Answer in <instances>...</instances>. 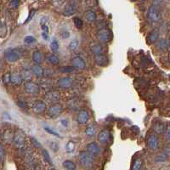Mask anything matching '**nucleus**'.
Returning a JSON list of instances; mask_svg holds the SVG:
<instances>
[{
	"instance_id": "f257e3e1",
	"label": "nucleus",
	"mask_w": 170,
	"mask_h": 170,
	"mask_svg": "<svg viewBox=\"0 0 170 170\" xmlns=\"http://www.w3.org/2000/svg\"><path fill=\"white\" fill-rule=\"evenodd\" d=\"M79 162L86 169H90L94 165V156L86 151H81L79 154Z\"/></svg>"
},
{
	"instance_id": "f03ea898",
	"label": "nucleus",
	"mask_w": 170,
	"mask_h": 170,
	"mask_svg": "<svg viewBox=\"0 0 170 170\" xmlns=\"http://www.w3.org/2000/svg\"><path fill=\"white\" fill-rule=\"evenodd\" d=\"M13 142L17 149H22L26 142V134L22 129H17L14 134Z\"/></svg>"
},
{
	"instance_id": "7ed1b4c3",
	"label": "nucleus",
	"mask_w": 170,
	"mask_h": 170,
	"mask_svg": "<svg viewBox=\"0 0 170 170\" xmlns=\"http://www.w3.org/2000/svg\"><path fill=\"white\" fill-rule=\"evenodd\" d=\"M63 112V105L60 103H55L51 105L48 109V116L51 118H57Z\"/></svg>"
},
{
	"instance_id": "20e7f679",
	"label": "nucleus",
	"mask_w": 170,
	"mask_h": 170,
	"mask_svg": "<svg viewBox=\"0 0 170 170\" xmlns=\"http://www.w3.org/2000/svg\"><path fill=\"white\" fill-rule=\"evenodd\" d=\"M147 18L152 22H157L161 19V12L159 8L156 5H151L147 12Z\"/></svg>"
},
{
	"instance_id": "39448f33",
	"label": "nucleus",
	"mask_w": 170,
	"mask_h": 170,
	"mask_svg": "<svg viewBox=\"0 0 170 170\" xmlns=\"http://www.w3.org/2000/svg\"><path fill=\"white\" fill-rule=\"evenodd\" d=\"M24 89L27 94L29 95H37L40 93V86L32 81H27L24 84Z\"/></svg>"
},
{
	"instance_id": "423d86ee",
	"label": "nucleus",
	"mask_w": 170,
	"mask_h": 170,
	"mask_svg": "<svg viewBox=\"0 0 170 170\" xmlns=\"http://www.w3.org/2000/svg\"><path fill=\"white\" fill-rule=\"evenodd\" d=\"M97 38L103 44H107L109 42H111L112 39V31L107 28L100 30L97 33Z\"/></svg>"
},
{
	"instance_id": "0eeeda50",
	"label": "nucleus",
	"mask_w": 170,
	"mask_h": 170,
	"mask_svg": "<svg viewBox=\"0 0 170 170\" xmlns=\"http://www.w3.org/2000/svg\"><path fill=\"white\" fill-rule=\"evenodd\" d=\"M32 109L34 113H36V114H43L47 110V105L42 100H36L32 103Z\"/></svg>"
},
{
	"instance_id": "6e6552de",
	"label": "nucleus",
	"mask_w": 170,
	"mask_h": 170,
	"mask_svg": "<svg viewBox=\"0 0 170 170\" xmlns=\"http://www.w3.org/2000/svg\"><path fill=\"white\" fill-rule=\"evenodd\" d=\"M4 58L6 59L7 61L13 63V62H16L17 61H19L20 54L16 49L10 48V49H6L4 52Z\"/></svg>"
},
{
	"instance_id": "1a4fd4ad",
	"label": "nucleus",
	"mask_w": 170,
	"mask_h": 170,
	"mask_svg": "<svg viewBox=\"0 0 170 170\" xmlns=\"http://www.w3.org/2000/svg\"><path fill=\"white\" fill-rule=\"evenodd\" d=\"M146 145L150 149L154 150V151L158 149V147H159V139H158L157 135H156V134L149 135V137L147 138V140H146Z\"/></svg>"
},
{
	"instance_id": "9d476101",
	"label": "nucleus",
	"mask_w": 170,
	"mask_h": 170,
	"mask_svg": "<svg viewBox=\"0 0 170 170\" xmlns=\"http://www.w3.org/2000/svg\"><path fill=\"white\" fill-rule=\"evenodd\" d=\"M57 85L59 88L66 89V88L72 87L73 80L70 77H63V78H59V80L57 81Z\"/></svg>"
},
{
	"instance_id": "9b49d317",
	"label": "nucleus",
	"mask_w": 170,
	"mask_h": 170,
	"mask_svg": "<svg viewBox=\"0 0 170 170\" xmlns=\"http://www.w3.org/2000/svg\"><path fill=\"white\" fill-rule=\"evenodd\" d=\"M110 139H111V132L108 129H102L98 134V140L100 144L103 145L107 144L110 141Z\"/></svg>"
},
{
	"instance_id": "f8f14e48",
	"label": "nucleus",
	"mask_w": 170,
	"mask_h": 170,
	"mask_svg": "<svg viewBox=\"0 0 170 170\" xmlns=\"http://www.w3.org/2000/svg\"><path fill=\"white\" fill-rule=\"evenodd\" d=\"M89 120V114L86 110H80L77 116V122L80 125H84Z\"/></svg>"
},
{
	"instance_id": "ddd939ff",
	"label": "nucleus",
	"mask_w": 170,
	"mask_h": 170,
	"mask_svg": "<svg viewBox=\"0 0 170 170\" xmlns=\"http://www.w3.org/2000/svg\"><path fill=\"white\" fill-rule=\"evenodd\" d=\"M95 62L99 66H107L110 63V61L107 55L102 54L95 55Z\"/></svg>"
},
{
	"instance_id": "4468645a",
	"label": "nucleus",
	"mask_w": 170,
	"mask_h": 170,
	"mask_svg": "<svg viewBox=\"0 0 170 170\" xmlns=\"http://www.w3.org/2000/svg\"><path fill=\"white\" fill-rule=\"evenodd\" d=\"M45 99L47 100V101L50 102L52 104H55L61 100V95L57 91H49L45 95Z\"/></svg>"
},
{
	"instance_id": "2eb2a0df",
	"label": "nucleus",
	"mask_w": 170,
	"mask_h": 170,
	"mask_svg": "<svg viewBox=\"0 0 170 170\" xmlns=\"http://www.w3.org/2000/svg\"><path fill=\"white\" fill-rule=\"evenodd\" d=\"M71 66L75 67L76 69H85L86 68V62L80 56H76L71 60Z\"/></svg>"
},
{
	"instance_id": "dca6fc26",
	"label": "nucleus",
	"mask_w": 170,
	"mask_h": 170,
	"mask_svg": "<svg viewBox=\"0 0 170 170\" xmlns=\"http://www.w3.org/2000/svg\"><path fill=\"white\" fill-rule=\"evenodd\" d=\"M86 149L88 153H90L92 156H98L100 152V146L97 143L91 142L87 145L86 146Z\"/></svg>"
},
{
	"instance_id": "f3484780",
	"label": "nucleus",
	"mask_w": 170,
	"mask_h": 170,
	"mask_svg": "<svg viewBox=\"0 0 170 170\" xmlns=\"http://www.w3.org/2000/svg\"><path fill=\"white\" fill-rule=\"evenodd\" d=\"M77 7H78V5L67 3L64 7L63 15H65V16H71V15H73L76 13V11H77Z\"/></svg>"
},
{
	"instance_id": "a211bd4d",
	"label": "nucleus",
	"mask_w": 170,
	"mask_h": 170,
	"mask_svg": "<svg viewBox=\"0 0 170 170\" xmlns=\"http://www.w3.org/2000/svg\"><path fill=\"white\" fill-rule=\"evenodd\" d=\"M22 82H23V78L21 77L20 73L14 72V73L10 75V83L12 84L15 85V86H19V85L22 83Z\"/></svg>"
},
{
	"instance_id": "6ab92c4d",
	"label": "nucleus",
	"mask_w": 170,
	"mask_h": 170,
	"mask_svg": "<svg viewBox=\"0 0 170 170\" xmlns=\"http://www.w3.org/2000/svg\"><path fill=\"white\" fill-rule=\"evenodd\" d=\"M148 42L149 44H155L156 41L159 39V30L158 29H153L148 35Z\"/></svg>"
},
{
	"instance_id": "aec40b11",
	"label": "nucleus",
	"mask_w": 170,
	"mask_h": 170,
	"mask_svg": "<svg viewBox=\"0 0 170 170\" xmlns=\"http://www.w3.org/2000/svg\"><path fill=\"white\" fill-rule=\"evenodd\" d=\"M45 61L47 62L48 64L54 65V66H57V65L60 64V59L58 57L57 55H55L54 54H48L45 56Z\"/></svg>"
},
{
	"instance_id": "412c9836",
	"label": "nucleus",
	"mask_w": 170,
	"mask_h": 170,
	"mask_svg": "<svg viewBox=\"0 0 170 170\" xmlns=\"http://www.w3.org/2000/svg\"><path fill=\"white\" fill-rule=\"evenodd\" d=\"M96 132H97V127L94 123L87 126V128L85 129V134H86V135L88 136V138H92V137L95 136Z\"/></svg>"
},
{
	"instance_id": "4be33fe9",
	"label": "nucleus",
	"mask_w": 170,
	"mask_h": 170,
	"mask_svg": "<svg viewBox=\"0 0 170 170\" xmlns=\"http://www.w3.org/2000/svg\"><path fill=\"white\" fill-rule=\"evenodd\" d=\"M153 129L157 134H164V131H165V125L161 121L158 120L153 124Z\"/></svg>"
},
{
	"instance_id": "5701e85b",
	"label": "nucleus",
	"mask_w": 170,
	"mask_h": 170,
	"mask_svg": "<svg viewBox=\"0 0 170 170\" xmlns=\"http://www.w3.org/2000/svg\"><path fill=\"white\" fill-rule=\"evenodd\" d=\"M31 71L32 72V74L35 75L37 78H41V77L44 76V69H43V67H42L41 66H39V65L35 64L34 66H32V68H31Z\"/></svg>"
},
{
	"instance_id": "b1692460",
	"label": "nucleus",
	"mask_w": 170,
	"mask_h": 170,
	"mask_svg": "<svg viewBox=\"0 0 170 170\" xmlns=\"http://www.w3.org/2000/svg\"><path fill=\"white\" fill-rule=\"evenodd\" d=\"M156 47L158 48V49L161 51H166L168 48V42L166 38H159L158 40L156 41Z\"/></svg>"
},
{
	"instance_id": "393cba45",
	"label": "nucleus",
	"mask_w": 170,
	"mask_h": 170,
	"mask_svg": "<svg viewBox=\"0 0 170 170\" xmlns=\"http://www.w3.org/2000/svg\"><path fill=\"white\" fill-rule=\"evenodd\" d=\"M90 50L92 51L93 54H95V55H97V54H104L105 49L101 44H94L90 47Z\"/></svg>"
},
{
	"instance_id": "a878e982",
	"label": "nucleus",
	"mask_w": 170,
	"mask_h": 170,
	"mask_svg": "<svg viewBox=\"0 0 170 170\" xmlns=\"http://www.w3.org/2000/svg\"><path fill=\"white\" fill-rule=\"evenodd\" d=\"M43 54L40 51H34L33 54H32V61L35 64L40 65L43 62Z\"/></svg>"
},
{
	"instance_id": "bb28decb",
	"label": "nucleus",
	"mask_w": 170,
	"mask_h": 170,
	"mask_svg": "<svg viewBox=\"0 0 170 170\" xmlns=\"http://www.w3.org/2000/svg\"><path fill=\"white\" fill-rule=\"evenodd\" d=\"M84 18L88 22H93L96 20V14L92 10H88L84 13Z\"/></svg>"
},
{
	"instance_id": "cd10ccee",
	"label": "nucleus",
	"mask_w": 170,
	"mask_h": 170,
	"mask_svg": "<svg viewBox=\"0 0 170 170\" xmlns=\"http://www.w3.org/2000/svg\"><path fill=\"white\" fill-rule=\"evenodd\" d=\"M62 165L66 170H76L77 166L75 164L74 162H72L71 160H66L63 162Z\"/></svg>"
},
{
	"instance_id": "c85d7f7f",
	"label": "nucleus",
	"mask_w": 170,
	"mask_h": 170,
	"mask_svg": "<svg viewBox=\"0 0 170 170\" xmlns=\"http://www.w3.org/2000/svg\"><path fill=\"white\" fill-rule=\"evenodd\" d=\"M76 68L73 67L72 66H64L59 68V71L61 73H72L75 71Z\"/></svg>"
},
{
	"instance_id": "c756f323",
	"label": "nucleus",
	"mask_w": 170,
	"mask_h": 170,
	"mask_svg": "<svg viewBox=\"0 0 170 170\" xmlns=\"http://www.w3.org/2000/svg\"><path fill=\"white\" fill-rule=\"evenodd\" d=\"M21 77L23 78V80H27V81H31L32 79V71H29L27 69H24L21 71Z\"/></svg>"
},
{
	"instance_id": "7c9ffc66",
	"label": "nucleus",
	"mask_w": 170,
	"mask_h": 170,
	"mask_svg": "<svg viewBox=\"0 0 170 170\" xmlns=\"http://www.w3.org/2000/svg\"><path fill=\"white\" fill-rule=\"evenodd\" d=\"M78 44H79V41L77 38H74L70 42V44H68V49L70 50H75L78 47Z\"/></svg>"
},
{
	"instance_id": "2f4dec72",
	"label": "nucleus",
	"mask_w": 170,
	"mask_h": 170,
	"mask_svg": "<svg viewBox=\"0 0 170 170\" xmlns=\"http://www.w3.org/2000/svg\"><path fill=\"white\" fill-rule=\"evenodd\" d=\"M75 150V143L73 141H68L67 144L66 145V151L67 153H71L74 151Z\"/></svg>"
},
{
	"instance_id": "473e14b6",
	"label": "nucleus",
	"mask_w": 170,
	"mask_h": 170,
	"mask_svg": "<svg viewBox=\"0 0 170 170\" xmlns=\"http://www.w3.org/2000/svg\"><path fill=\"white\" fill-rule=\"evenodd\" d=\"M59 42L56 39H53L50 43V49L53 52H56L59 49Z\"/></svg>"
},
{
	"instance_id": "72a5a7b5",
	"label": "nucleus",
	"mask_w": 170,
	"mask_h": 170,
	"mask_svg": "<svg viewBox=\"0 0 170 170\" xmlns=\"http://www.w3.org/2000/svg\"><path fill=\"white\" fill-rule=\"evenodd\" d=\"M141 167H142V161L141 159H137L133 164L132 170H140Z\"/></svg>"
},
{
	"instance_id": "f704fd0d",
	"label": "nucleus",
	"mask_w": 170,
	"mask_h": 170,
	"mask_svg": "<svg viewBox=\"0 0 170 170\" xmlns=\"http://www.w3.org/2000/svg\"><path fill=\"white\" fill-rule=\"evenodd\" d=\"M42 153H43V156H44V160H45L47 163H49V164H52V160H51V157H50V156H49V152H48L47 150L43 149V151H42Z\"/></svg>"
},
{
	"instance_id": "c9c22d12",
	"label": "nucleus",
	"mask_w": 170,
	"mask_h": 170,
	"mask_svg": "<svg viewBox=\"0 0 170 170\" xmlns=\"http://www.w3.org/2000/svg\"><path fill=\"white\" fill-rule=\"evenodd\" d=\"M168 157V153L167 152V151H164V152H163L161 155H159L156 157V162H163V161L167 160Z\"/></svg>"
},
{
	"instance_id": "e433bc0d",
	"label": "nucleus",
	"mask_w": 170,
	"mask_h": 170,
	"mask_svg": "<svg viewBox=\"0 0 170 170\" xmlns=\"http://www.w3.org/2000/svg\"><path fill=\"white\" fill-rule=\"evenodd\" d=\"M44 130H45V131H46L47 133H49V134H52V135L56 136V137H59V138H61V135H60V134H59L58 132H56V131H54V129H52L51 128H49V127H44Z\"/></svg>"
},
{
	"instance_id": "4c0bfd02",
	"label": "nucleus",
	"mask_w": 170,
	"mask_h": 170,
	"mask_svg": "<svg viewBox=\"0 0 170 170\" xmlns=\"http://www.w3.org/2000/svg\"><path fill=\"white\" fill-rule=\"evenodd\" d=\"M5 159V150L3 144L0 143V162H3Z\"/></svg>"
},
{
	"instance_id": "58836bf2",
	"label": "nucleus",
	"mask_w": 170,
	"mask_h": 170,
	"mask_svg": "<svg viewBox=\"0 0 170 170\" xmlns=\"http://www.w3.org/2000/svg\"><path fill=\"white\" fill-rule=\"evenodd\" d=\"M73 21H74L75 26L78 28H81L83 27V20H82L81 18H79V17H75L74 19H73Z\"/></svg>"
},
{
	"instance_id": "ea45409f",
	"label": "nucleus",
	"mask_w": 170,
	"mask_h": 170,
	"mask_svg": "<svg viewBox=\"0 0 170 170\" xmlns=\"http://www.w3.org/2000/svg\"><path fill=\"white\" fill-rule=\"evenodd\" d=\"M24 42L27 44H33V43L36 42V38L33 36H27V37H25V39H24Z\"/></svg>"
},
{
	"instance_id": "a19ab883",
	"label": "nucleus",
	"mask_w": 170,
	"mask_h": 170,
	"mask_svg": "<svg viewBox=\"0 0 170 170\" xmlns=\"http://www.w3.org/2000/svg\"><path fill=\"white\" fill-rule=\"evenodd\" d=\"M31 142H32V146H33L35 148H41V147H42V145L38 142V140H37V139L33 138V137L31 138Z\"/></svg>"
},
{
	"instance_id": "79ce46f5",
	"label": "nucleus",
	"mask_w": 170,
	"mask_h": 170,
	"mask_svg": "<svg viewBox=\"0 0 170 170\" xmlns=\"http://www.w3.org/2000/svg\"><path fill=\"white\" fill-rule=\"evenodd\" d=\"M164 134H165V138L168 140H170V123L165 127V131H164Z\"/></svg>"
},
{
	"instance_id": "37998d69",
	"label": "nucleus",
	"mask_w": 170,
	"mask_h": 170,
	"mask_svg": "<svg viewBox=\"0 0 170 170\" xmlns=\"http://www.w3.org/2000/svg\"><path fill=\"white\" fill-rule=\"evenodd\" d=\"M17 105L20 108H27L28 105H27V103L26 101H24L22 100H19L18 101H17Z\"/></svg>"
},
{
	"instance_id": "c03bdc74",
	"label": "nucleus",
	"mask_w": 170,
	"mask_h": 170,
	"mask_svg": "<svg viewBox=\"0 0 170 170\" xmlns=\"http://www.w3.org/2000/svg\"><path fill=\"white\" fill-rule=\"evenodd\" d=\"M10 73H6V74H4L3 78V83H5V84H9L10 83Z\"/></svg>"
},
{
	"instance_id": "a18cd8bd",
	"label": "nucleus",
	"mask_w": 170,
	"mask_h": 170,
	"mask_svg": "<svg viewBox=\"0 0 170 170\" xmlns=\"http://www.w3.org/2000/svg\"><path fill=\"white\" fill-rule=\"evenodd\" d=\"M61 36L63 37L64 39H67V38H69V37H70V32H69L67 30L61 31Z\"/></svg>"
},
{
	"instance_id": "49530a36",
	"label": "nucleus",
	"mask_w": 170,
	"mask_h": 170,
	"mask_svg": "<svg viewBox=\"0 0 170 170\" xmlns=\"http://www.w3.org/2000/svg\"><path fill=\"white\" fill-rule=\"evenodd\" d=\"M35 13H36V10H31L30 14H29V16H28V18H27V20H26V21H25V24L27 23V22H29V21H30V20L32 19V17L34 16Z\"/></svg>"
},
{
	"instance_id": "de8ad7c7",
	"label": "nucleus",
	"mask_w": 170,
	"mask_h": 170,
	"mask_svg": "<svg viewBox=\"0 0 170 170\" xmlns=\"http://www.w3.org/2000/svg\"><path fill=\"white\" fill-rule=\"evenodd\" d=\"M50 148L54 151H57L58 150H59V144L57 142H52L50 144Z\"/></svg>"
},
{
	"instance_id": "09e8293b",
	"label": "nucleus",
	"mask_w": 170,
	"mask_h": 170,
	"mask_svg": "<svg viewBox=\"0 0 170 170\" xmlns=\"http://www.w3.org/2000/svg\"><path fill=\"white\" fill-rule=\"evenodd\" d=\"M19 5V0H12L10 3V6L12 8H17Z\"/></svg>"
},
{
	"instance_id": "8fccbe9b",
	"label": "nucleus",
	"mask_w": 170,
	"mask_h": 170,
	"mask_svg": "<svg viewBox=\"0 0 170 170\" xmlns=\"http://www.w3.org/2000/svg\"><path fill=\"white\" fill-rule=\"evenodd\" d=\"M61 125H63V127H65V128H67L68 127V120H66V119L61 120Z\"/></svg>"
},
{
	"instance_id": "3c124183",
	"label": "nucleus",
	"mask_w": 170,
	"mask_h": 170,
	"mask_svg": "<svg viewBox=\"0 0 170 170\" xmlns=\"http://www.w3.org/2000/svg\"><path fill=\"white\" fill-rule=\"evenodd\" d=\"M42 37H43V38H44L45 41H48L49 40V33H47V32H42Z\"/></svg>"
},
{
	"instance_id": "603ef678",
	"label": "nucleus",
	"mask_w": 170,
	"mask_h": 170,
	"mask_svg": "<svg viewBox=\"0 0 170 170\" xmlns=\"http://www.w3.org/2000/svg\"><path fill=\"white\" fill-rule=\"evenodd\" d=\"M67 3H71V4H75V5H78V0H67Z\"/></svg>"
},
{
	"instance_id": "864d4df0",
	"label": "nucleus",
	"mask_w": 170,
	"mask_h": 170,
	"mask_svg": "<svg viewBox=\"0 0 170 170\" xmlns=\"http://www.w3.org/2000/svg\"><path fill=\"white\" fill-rule=\"evenodd\" d=\"M65 0H56V3H59V4H61L62 3H64Z\"/></svg>"
},
{
	"instance_id": "5fc2aeb1",
	"label": "nucleus",
	"mask_w": 170,
	"mask_h": 170,
	"mask_svg": "<svg viewBox=\"0 0 170 170\" xmlns=\"http://www.w3.org/2000/svg\"><path fill=\"white\" fill-rule=\"evenodd\" d=\"M34 170H42V168H41L39 166H37L35 168H34Z\"/></svg>"
},
{
	"instance_id": "6e6d98bb",
	"label": "nucleus",
	"mask_w": 170,
	"mask_h": 170,
	"mask_svg": "<svg viewBox=\"0 0 170 170\" xmlns=\"http://www.w3.org/2000/svg\"><path fill=\"white\" fill-rule=\"evenodd\" d=\"M130 1H132V2H135V1H137V0H130Z\"/></svg>"
},
{
	"instance_id": "4d7b16f0",
	"label": "nucleus",
	"mask_w": 170,
	"mask_h": 170,
	"mask_svg": "<svg viewBox=\"0 0 170 170\" xmlns=\"http://www.w3.org/2000/svg\"><path fill=\"white\" fill-rule=\"evenodd\" d=\"M50 170H55V169H54V168H51Z\"/></svg>"
},
{
	"instance_id": "13d9d810",
	"label": "nucleus",
	"mask_w": 170,
	"mask_h": 170,
	"mask_svg": "<svg viewBox=\"0 0 170 170\" xmlns=\"http://www.w3.org/2000/svg\"><path fill=\"white\" fill-rule=\"evenodd\" d=\"M168 1H169V2H170V0H168Z\"/></svg>"
},
{
	"instance_id": "bf43d9fd",
	"label": "nucleus",
	"mask_w": 170,
	"mask_h": 170,
	"mask_svg": "<svg viewBox=\"0 0 170 170\" xmlns=\"http://www.w3.org/2000/svg\"><path fill=\"white\" fill-rule=\"evenodd\" d=\"M142 1H145V0H142Z\"/></svg>"
}]
</instances>
